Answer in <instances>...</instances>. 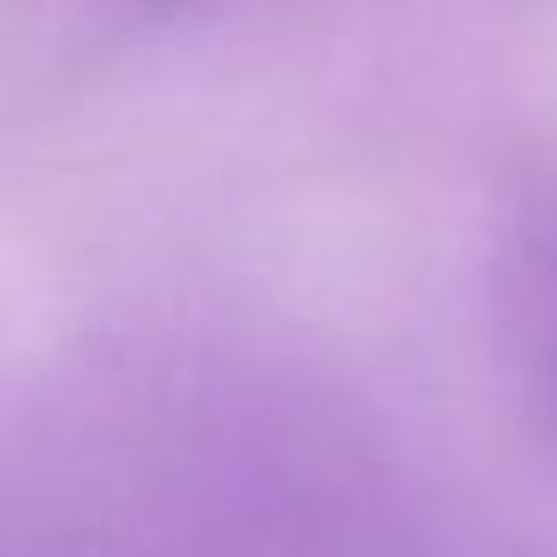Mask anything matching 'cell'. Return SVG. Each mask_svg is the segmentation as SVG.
Masks as SVG:
<instances>
[{"instance_id": "6da1fadb", "label": "cell", "mask_w": 557, "mask_h": 557, "mask_svg": "<svg viewBox=\"0 0 557 557\" xmlns=\"http://www.w3.org/2000/svg\"><path fill=\"white\" fill-rule=\"evenodd\" d=\"M0 557H205L121 425L0 413Z\"/></svg>"}, {"instance_id": "7a4b0ae2", "label": "cell", "mask_w": 557, "mask_h": 557, "mask_svg": "<svg viewBox=\"0 0 557 557\" xmlns=\"http://www.w3.org/2000/svg\"><path fill=\"white\" fill-rule=\"evenodd\" d=\"M504 330H509L521 401H528L533 425L557 456V240L521 252L516 276H509Z\"/></svg>"}, {"instance_id": "3957f363", "label": "cell", "mask_w": 557, "mask_h": 557, "mask_svg": "<svg viewBox=\"0 0 557 557\" xmlns=\"http://www.w3.org/2000/svg\"><path fill=\"white\" fill-rule=\"evenodd\" d=\"M401 557H533V552H528V545H509V540L480 533L468 516H456L449 504H432L425 528L408 540V552H401Z\"/></svg>"}]
</instances>
